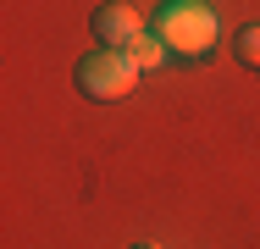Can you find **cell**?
Masks as SVG:
<instances>
[{
	"label": "cell",
	"mask_w": 260,
	"mask_h": 249,
	"mask_svg": "<svg viewBox=\"0 0 260 249\" xmlns=\"http://www.w3.org/2000/svg\"><path fill=\"white\" fill-rule=\"evenodd\" d=\"M155 34L166 55H177V61H200L216 50V34H221V22H216V11H210L205 0H160L155 11Z\"/></svg>",
	"instance_id": "cell-1"
},
{
	"label": "cell",
	"mask_w": 260,
	"mask_h": 249,
	"mask_svg": "<svg viewBox=\"0 0 260 249\" xmlns=\"http://www.w3.org/2000/svg\"><path fill=\"white\" fill-rule=\"evenodd\" d=\"M72 83H78V95H89V100H122V95H133L139 67H133L122 50H94V55L78 61Z\"/></svg>",
	"instance_id": "cell-2"
},
{
	"label": "cell",
	"mask_w": 260,
	"mask_h": 249,
	"mask_svg": "<svg viewBox=\"0 0 260 249\" xmlns=\"http://www.w3.org/2000/svg\"><path fill=\"white\" fill-rule=\"evenodd\" d=\"M89 28H94V39H100L105 50H122L127 39H139V34H144V22H139V11H133L127 0H105V6H94Z\"/></svg>",
	"instance_id": "cell-3"
},
{
	"label": "cell",
	"mask_w": 260,
	"mask_h": 249,
	"mask_svg": "<svg viewBox=\"0 0 260 249\" xmlns=\"http://www.w3.org/2000/svg\"><path fill=\"white\" fill-rule=\"evenodd\" d=\"M122 55H127V61H133L139 72H150V67H160V61H166V45H160L155 34L144 28L139 39H127V45H122Z\"/></svg>",
	"instance_id": "cell-4"
},
{
	"label": "cell",
	"mask_w": 260,
	"mask_h": 249,
	"mask_svg": "<svg viewBox=\"0 0 260 249\" xmlns=\"http://www.w3.org/2000/svg\"><path fill=\"white\" fill-rule=\"evenodd\" d=\"M238 61L244 67H260V22H249V28H238Z\"/></svg>",
	"instance_id": "cell-5"
},
{
	"label": "cell",
	"mask_w": 260,
	"mask_h": 249,
	"mask_svg": "<svg viewBox=\"0 0 260 249\" xmlns=\"http://www.w3.org/2000/svg\"><path fill=\"white\" fill-rule=\"evenodd\" d=\"M133 249H160V244H133Z\"/></svg>",
	"instance_id": "cell-6"
}]
</instances>
